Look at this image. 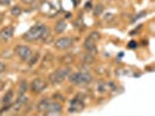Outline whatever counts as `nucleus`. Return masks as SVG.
<instances>
[{"label":"nucleus","instance_id":"f3484780","mask_svg":"<svg viewBox=\"0 0 155 116\" xmlns=\"http://www.w3.org/2000/svg\"><path fill=\"white\" fill-rule=\"evenodd\" d=\"M21 13H22V9H21L20 6H13L11 8V14L13 16H19Z\"/></svg>","mask_w":155,"mask_h":116},{"label":"nucleus","instance_id":"412c9836","mask_svg":"<svg viewBox=\"0 0 155 116\" xmlns=\"http://www.w3.org/2000/svg\"><path fill=\"white\" fill-rule=\"evenodd\" d=\"M11 107H12V105H11V103H8V105H5V107H2V108L0 109V114H4L5 111H8Z\"/></svg>","mask_w":155,"mask_h":116},{"label":"nucleus","instance_id":"20e7f679","mask_svg":"<svg viewBox=\"0 0 155 116\" xmlns=\"http://www.w3.org/2000/svg\"><path fill=\"white\" fill-rule=\"evenodd\" d=\"M14 52L15 55L19 57V59L21 62H27L31 56L33 55V50L28 45H22V44H19V45L15 46L14 49Z\"/></svg>","mask_w":155,"mask_h":116},{"label":"nucleus","instance_id":"f03ea898","mask_svg":"<svg viewBox=\"0 0 155 116\" xmlns=\"http://www.w3.org/2000/svg\"><path fill=\"white\" fill-rule=\"evenodd\" d=\"M69 83L76 86H86L92 81V76L87 71H79V72H70L68 76Z\"/></svg>","mask_w":155,"mask_h":116},{"label":"nucleus","instance_id":"bb28decb","mask_svg":"<svg viewBox=\"0 0 155 116\" xmlns=\"http://www.w3.org/2000/svg\"><path fill=\"white\" fill-rule=\"evenodd\" d=\"M109 1H116V0H109Z\"/></svg>","mask_w":155,"mask_h":116},{"label":"nucleus","instance_id":"39448f33","mask_svg":"<svg viewBox=\"0 0 155 116\" xmlns=\"http://www.w3.org/2000/svg\"><path fill=\"white\" fill-rule=\"evenodd\" d=\"M31 92L33 94H40L47 88V81L43 78H35L31 83Z\"/></svg>","mask_w":155,"mask_h":116},{"label":"nucleus","instance_id":"4be33fe9","mask_svg":"<svg viewBox=\"0 0 155 116\" xmlns=\"http://www.w3.org/2000/svg\"><path fill=\"white\" fill-rule=\"evenodd\" d=\"M127 46H128L130 49H135V48L138 46V43H137L135 41H131V42L128 43V45H127Z\"/></svg>","mask_w":155,"mask_h":116},{"label":"nucleus","instance_id":"f8f14e48","mask_svg":"<svg viewBox=\"0 0 155 116\" xmlns=\"http://www.w3.org/2000/svg\"><path fill=\"white\" fill-rule=\"evenodd\" d=\"M84 49H85L87 52L92 54L96 51V44H94V41H92L91 39H87L84 41Z\"/></svg>","mask_w":155,"mask_h":116},{"label":"nucleus","instance_id":"dca6fc26","mask_svg":"<svg viewBox=\"0 0 155 116\" xmlns=\"http://www.w3.org/2000/svg\"><path fill=\"white\" fill-rule=\"evenodd\" d=\"M103 12H104V6L101 5V4H98L97 6H94L93 7V16H99L103 14Z\"/></svg>","mask_w":155,"mask_h":116},{"label":"nucleus","instance_id":"7ed1b4c3","mask_svg":"<svg viewBox=\"0 0 155 116\" xmlns=\"http://www.w3.org/2000/svg\"><path fill=\"white\" fill-rule=\"evenodd\" d=\"M70 74V67L65 66V67H60L53 73L49 74V81L53 85H57V84H62L63 81L68 78Z\"/></svg>","mask_w":155,"mask_h":116},{"label":"nucleus","instance_id":"0eeeda50","mask_svg":"<svg viewBox=\"0 0 155 116\" xmlns=\"http://www.w3.org/2000/svg\"><path fill=\"white\" fill-rule=\"evenodd\" d=\"M63 107L58 101H49V105L45 111V115H60L62 114Z\"/></svg>","mask_w":155,"mask_h":116},{"label":"nucleus","instance_id":"ddd939ff","mask_svg":"<svg viewBox=\"0 0 155 116\" xmlns=\"http://www.w3.org/2000/svg\"><path fill=\"white\" fill-rule=\"evenodd\" d=\"M13 98H14V92H13V89H8L7 92L5 93V95H4V98H2V105H8V103H11L12 101H13Z\"/></svg>","mask_w":155,"mask_h":116},{"label":"nucleus","instance_id":"a878e982","mask_svg":"<svg viewBox=\"0 0 155 116\" xmlns=\"http://www.w3.org/2000/svg\"><path fill=\"white\" fill-rule=\"evenodd\" d=\"M23 2H26V4H31V2H33L34 0H22Z\"/></svg>","mask_w":155,"mask_h":116},{"label":"nucleus","instance_id":"9b49d317","mask_svg":"<svg viewBox=\"0 0 155 116\" xmlns=\"http://www.w3.org/2000/svg\"><path fill=\"white\" fill-rule=\"evenodd\" d=\"M67 29V22L64 20H58L54 27V30L56 34H62Z\"/></svg>","mask_w":155,"mask_h":116},{"label":"nucleus","instance_id":"f257e3e1","mask_svg":"<svg viewBox=\"0 0 155 116\" xmlns=\"http://www.w3.org/2000/svg\"><path fill=\"white\" fill-rule=\"evenodd\" d=\"M47 29H48V28H47L46 24H43V23H38V24L31 27L28 30L23 34L22 39H25V41H27V42L41 41V39H42V36H43V34H45V31H46Z\"/></svg>","mask_w":155,"mask_h":116},{"label":"nucleus","instance_id":"4468645a","mask_svg":"<svg viewBox=\"0 0 155 116\" xmlns=\"http://www.w3.org/2000/svg\"><path fill=\"white\" fill-rule=\"evenodd\" d=\"M28 89V84H27V80H21L19 88H18V95H21V94H26Z\"/></svg>","mask_w":155,"mask_h":116},{"label":"nucleus","instance_id":"6ab92c4d","mask_svg":"<svg viewBox=\"0 0 155 116\" xmlns=\"http://www.w3.org/2000/svg\"><path fill=\"white\" fill-rule=\"evenodd\" d=\"M87 37H89V39H91L92 41H94V42H96V41H98V39H101V34H99L98 31H92V33H91V34H90Z\"/></svg>","mask_w":155,"mask_h":116},{"label":"nucleus","instance_id":"423d86ee","mask_svg":"<svg viewBox=\"0 0 155 116\" xmlns=\"http://www.w3.org/2000/svg\"><path fill=\"white\" fill-rule=\"evenodd\" d=\"M74 44V39L72 37H68V36H63V37H60L55 41L54 46L56 50H60V51H63V50H67L71 48Z\"/></svg>","mask_w":155,"mask_h":116},{"label":"nucleus","instance_id":"6e6552de","mask_svg":"<svg viewBox=\"0 0 155 116\" xmlns=\"http://www.w3.org/2000/svg\"><path fill=\"white\" fill-rule=\"evenodd\" d=\"M13 34H14V28L12 26H6L4 27L1 30H0V41L6 43L9 39L13 37Z\"/></svg>","mask_w":155,"mask_h":116},{"label":"nucleus","instance_id":"2eb2a0df","mask_svg":"<svg viewBox=\"0 0 155 116\" xmlns=\"http://www.w3.org/2000/svg\"><path fill=\"white\" fill-rule=\"evenodd\" d=\"M39 58H40V52H35V55H31V58L27 61V62H28V65H29V66L35 65V64L38 63V61H39Z\"/></svg>","mask_w":155,"mask_h":116},{"label":"nucleus","instance_id":"9d476101","mask_svg":"<svg viewBox=\"0 0 155 116\" xmlns=\"http://www.w3.org/2000/svg\"><path fill=\"white\" fill-rule=\"evenodd\" d=\"M48 105H49V99H47V98L41 99V100L39 101V103H38V106H36V111H38L39 114H45Z\"/></svg>","mask_w":155,"mask_h":116},{"label":"nucleus","instance_id":"aec40b11","mask_svg":"<svg viewBox=\"0 0 155 116\" xmlns=\"http://www.w3.org/2000/svg\"><path fill=\"white\" fill-rule=\"evenodd\" d=\"M145 15H147V12H146V11H142V12L138 13V14H137V15H135L132 19V23H134L135 21H137V20H139V19H141V17H143Z\"/></svg>","mask_w":155,"mask_h":116},{"label":"nucleus","instance_id":"a211bd4d","mask_svg":"<svg viewBox=\"0 0 155 116\" xmlns=\"http://www.w3.org/2000/svg\"><path fill=\"white\" fill-rule=\"evenodd\" d=\"M83 62L85 63V64H92V63H94V57H93L92 54H86L85 57H84V59H83Z\"/></svg>","mask_w":155,"mask_h":116},{"label":"nucleus","instance_id":"b1692460","mask_svg":"<svg viewBox=\"0 0 155 116\" xmlns=\"http://www.w3.org/2000/svg\"><path fill=\"white\" fill-rule=\"evenodd\" d=\"M11 4V0H0V5L2 6H8Z\"/></svg>","mask_w":155,"mask_h":116},{"label":"nucleus","instance_id":"5701e85b","mask_svg":"<svg viewBox=\"0 0 155 116\" xmlns=\"http://www.w3.org/2000/svg\"><path fill=\"white\" fill-rule=\"evenodd\" d=\"M5 70H6V65H5V63L0 61V73H4V72H5Z\"/></svg>","mask_w":155,"mask_h":116},{"label":"nucleus","instance_id":"1a4fd4ad","mask_svg":"<svg viewBox=\"0 0 155 116\" xmlns=\"http://www.w3.org/2000/svg\"><path fill=\"white\" fill-rule=\"evenodd\" d=\"M84 109V102L82 100H78V99H72L70 101V107L68 113L69 114H75L78 111H82Z\"/></svg>","mask_w":155,"mask_h":116},{"label":"nucleus","instance_id":"393cba45","mask_svg":"<svg viewBox=\"0 0 155 116\" xmlns=\"http://www.w3.org/2000/svg\"><path fill=\"white\" fill-rule=\"evenodd\" d=\"M90 8H92V2L91 1H87L85 4V9H90Z\"/></svg>","mask_w":155,"mask_h":116}]
</instances>
